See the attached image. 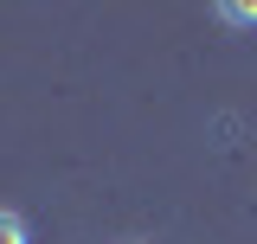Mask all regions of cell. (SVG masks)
Masks as SVG:
<instances>
[{"label": "cell", "instance_id": "obj_1", "mask_svg": "<svg viewBox=\"0 0 257 244\" xmlns=\"http://www.w3.org/2000/svg\"><path fill=\"white\" fill-rule=\"evenodd\" d=\"M0 244H32V225H26V212L0 206Z\"/></svg>", "mask_w": 257, "mask_h": 244}, {"label": "cell", "instance_id": "obj_2", "mask_svg": "<svg viewBox=\"0 0 257 244\" xmlns=\"http://www.w3.org/2000/svg\"><path fill=\"white\" fill-rule=\"evenodd\" d=\"M219 20L225 26H257V7L251 0H219Z\"/></svg>", "mask_w": 257, "mask_h": 244}, {"label": "cell", "instance_id": "obj_3", "mask_svg": "<svg viewBox=\"0 0 257 244\" xmlns=\"http://www.w3.org/2000/svg\"><path fill=\"white\" fill-rule=\"evenodd\" d=\"M135 244H142V238H135Z\"/></svg>", "mask_w": 257, "mask_h": 244}]
</instances>
